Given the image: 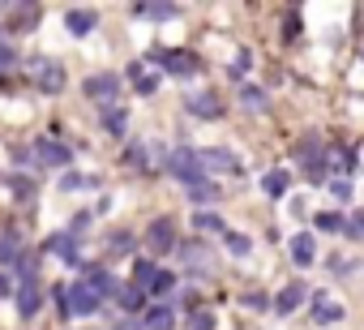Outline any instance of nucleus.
I'll list each match as a JSON object with an SVG mask.
<instances>
[{
	"mask_svg": "<svg viewBox=\"0 0 364 330\" xmlns=\"http://www.w3.org/2000/svg\"><path fill=\"white\" fill-rule=\"evenodd\" d=\"M56 300H60V313L65 317H90V313H99V292L90 287V283H65V287H56L52 292Z\"/></svg>",
	"mask_w": 364,
	"mask_h": 330,
	"instance_id": "obj_1",
	"label": "nucleus"
},
{
	"mask_svg": "<svg viewBox=\"0 0 364 330\" xmlns=\"http://www.w3.org/2000/svg\"><path fill=\"white\" fill-rule=\"evenodd\" d=\"M167 172H171L176 181H185L189 189H193V185H202V181H206L202 150H193V146H176V150L167 154Z\"/></svg>",
	"mask_w": 364,
	"mask_h": 330,
	"instance_id": "obj_2",
	"label": "nucleus"
},
{
	"mask_svg": "<svg viewBox=\"0 0 364 330\" xmlns=\"http://www.w3.org/2000/svg\"><path fill=\"white\" fill-rule=\"evenodd\" d=\"M150 60H159V69L171 73V78H193L202 69V60L185 48H159V52H150Z\"/></svg>",
	"mask_w": 364,
	"mask_h": 330,
	"instance_id": "obj_3",
	"label": "nucleus"
},
{
	"mask_svg": "<svg viewBox=\"0 0 364 330\" xmlns=\"http://www.w3.org/2000/svg\"><path fill=\"white\" fill-rule=\"evenodd\" d=\"M31 78H35V90H43V95H60L65 90V65L52 60V56H35L31 60Z\"/></svg>",
	"mask_w": 364,
	"mask_h": 330,
	"instance_id": "obj_4",
	"label": "nucleus"
},
{
	"mask_svg": "<svg viewBox=\"0 0 364 330\" xmlns=\"http://www.w3.org/2000/svg\"><path fill=\"white\" fill-rule=\"evenodd\" d=\"M296 159L304 163V176L309 181H326V150H321V137L317 133H309V137L296 142Z\"/></svg>",
	"mask_w": 364,
	"mask_h": 330,
	"instance_id": "obj_5",
	"label": "nucleus"
},
{
	"mask_svg": "<svg viewBox=\"0 0 364 330\" xmlns=\"http://www.w3.org/2000/svg\"><path fill=\"white\" fill-rule=\"evenodd\" d=\"M82 90H86V99L112 107V103H116V90H120V78H116V73H90V78L82 82Z\"/></svg>",
	"mask_w": 364,
	"mask_h": 330,
	"instance_id": "obj_6",
	"label": "nucleus"
},
{
	"mask_svg": "<svg viewBox=\"0 0 364 330\" xmlns=\"http://www.w3.org/2000/svg\"><path fill=\"white\" fill-rule=\"evenodd\" d=\"M35 159H43L48 168H65V163L73 159V150L56 137H35Z\"/></svg>",
	"mask_w": 364,
	"mask_h": 330,
	"instance_id": "obj_7",
	"label": "nucleus"
},
{
	"mask_svg": "<svg viewBox=\"0 0 364 330\" xmlns=\"http://www.w3.org/2000/svg\"><path fill=\"white\" fill-rule=\"evenodd\" d=\"M146 245L154 249V253H171V245H176V223L163 215V219H154L150 228H146Z\"/></svg>",
	"mask_w": 364,
	"mask_h": 330,
	"instance_id": "obj_8",
	"label": "nucleus"
},
{
	"mask_svg": "<svg viewBox=\"0 0 364 330\" xmlns=\"http://www.w3.org/2000/svg\"><path fill=\"white\" fill-rule=\"evenodd\" d=\"M22 257H26L22 232H18V228H5V232H0V266H18Z\"/></svg>",
	"mask_w": 364,
	"mask_h": 330,
	"instance_id": "obj_9",
	"label": "nucleus"
},
{
	"mask_svg": "<svg viewBox=\"0 0 364 330\" xmlns=\"http://www.w3.org/2000/svg\"><path fill=\"white\" fill-rule=\"evenodd\" d=\"M5 18H9L5 26L22 35V31H35V26H39V18H43V9H39V5H9V9H5Z\"/></svg>",
	"mask_w": 364,
	"mask_h": 330,
	"instance_id": "obj_10",
	"label": "nucleus"
},
{
	"mask_svg": "<svg viewBox=\"0 0 364 330\" xmlns=\"http://www.w3.org/2000/svg\"><path fill=\"white\" fill-rule=\"evenodd\" d=\"M39 309H43V292H39V279H22V287H18V313L31 321Z\"/></svg>",
	"mask_w": 364,
	"mask_h": 330,
	"instance_id": "obj_11",
	"label": "nucleus"
},
{
	"mask_svg": "<svg viewBox=\"0 0 364 330\" xmlns=\"http://www.w3.org/2000/svg\"><path fill=\"white\" fill-rule=\"evenodd\" d=\"M309 304H313V321H317V326L343 321V304H334L326 292H309Z\"/></svg>",
	"mask_w": 364,
	"mask_h": 330,
	"instance_id": "obj_12",
	"label": "nucleus"
},
{
	"mask_svg": "<svg viewBox=\"0 0 364 330\" xmlns=\"http://www.w3.org/2000/svg\"><path fill=\"white\" fill-rule=\"evenodd\" d=\"M202 168L206 172H240V159L223 146H210V150H202Z\"/></svg>",
	"mask_w": 364,
	"mask_h": 330,
	"instance_id": "obj_13",
	"label": "nucleus"
},
{
	"mask_svg": "<svg viewBox=\"0 0 364 330\" xmlns=\"http://www.w3.org/2000/svg\"><path fill=\"white\" fill-rule=\"evenodd\" d=\"M48 249H52V253H60V257H65V266H77V270L86 266V262L77 257V236H73V232H56V236H48Z\"/></svg>",
	"mask_w": 364,
	"mask_h": 330,
	"instance_id": "obj_14",
	"label": "nucleus"
},
{
	"mask_svg": "<svg viewBox=\"0 0 364 330\" xmlns=\"http://www.w3.org/2000/svg\"><path fill=\"white\" fill-rule=\"evenodd\" d=\"M189 112L202 116V120H219V116H223V99L210 95V90H206V95H189Z\"/></svg>",
	"mask_w": 364,
	"mask_h": 330,
	"instance_id": "obj_15",
	"label": "nucleus"
},
{
	"mask_svg": "<svg viewBox=\"0 0 364 330\" xmlns=\"http://www.w3.org/2000/svg\"><path fill=\"white\" fill-rule=\"evenodd\" d=\"M304 300H309V287H304V283H287V287L274 296V313H296Z\"/></svg>",
	"mask_w": 364,
	"mask_h": 330,
	"instance_id": "obj_16",
	"label": "nucleus"
},
{
	"mask_svg": "<svg viewBox=\"0 0 364 330\" xmlns=\"http://www.w3.org/2000/svg\"><path fill=\"white\" fill-rule=\"evenodd\" d=\"M176 326V309L171 304H150L141 313V330H171Z\"/></svg>",
	"mask_w": 364,
	"mask_h": 330,
	"instance_id": "obj_17",
	"label": "nucleus"
},
{
	"mask_svg": "<svg viewBox=\"0 0 364 330\" xmlns=\"http://www.w3.org/2000/svg\"><path fill=\"white\" fill-rule=\"evenodd\" d=\"M95 22H99V14H95V9H69V14H65V31H69V35H77V39H82V35H90V31H95Z\"/></svg>",
	"mask_w": 364,
	"mask_h": 330,
	"instance_id": "obj_18",
	"label": "nucleus"
},
{
	"mask_svg": "<svg viewBox=\"0 0 364 330\" xmlns=\"http://www.w3.org/2000/svg\"><path fill=\"white\" fill-rule=\"evenodd\" d=\"M103 133L107 137H124L129 133V107H120V103L103 107Z\"/></svg>",
	"mask_w": 364,
	"mask_h": 330,
	"instance_id": "obj_19",
	"label": "nucleus"
},
{
	"mask_svg": "<svg viewBox=\"0 0 364 330\" xmlns=\"http://www.w3.org/2000/svg\"><path fill=\"white\" fill-rule=\"evenodd\" d=\"M180 14V5H133V18H141V22H171Z\"/></svg>",
	"mask_w": 364,
	"mask_h": 330,
	"instance_id": "obj_20",
	"label": "nucleus"
},
{
	"mask_svg": "<svg viewBox=\"0 0 364 330\" xmlns=\"http://www.w3.org/2000/svg\"><path fill=\"white\" fill-rule=\"evenodd\" d=\"M129 78H133L137 95H154V90H159V73H150L141 60H133V65H129Z\"/></svg>",
	"mask_w": 364,
	"mask_h": 330,
	"instance_id": "obj_21",
	"label": "nucleus"
},
{
	"mask_svg": "<svg viewBox=\"0 0 364 330\" xmlns=\"http://www.w3.org/2000/svg\"><path fill=\"white\" fill-rule=\"evenodd\" d=\"M313 257H317V245H313V236H309V232L291 236V262H296V266H313Z\"/></svg>",
	"mask_w": 364,
	"mask_h": 330,
	"instance_id": "obj_22",
	"label": "nucleus"
},
{
	"mask_svg": "<svg viewBox=\"0 0 364 330\" xmlns=\"http://www.w3.org/2000/svg\"><path fill=\"white\" fill-rule=\"evenodd\" d=\"M86 283H90L99 296H120V283H116V275H112L107 266H103V270H90V279H86Z\"/></svg>",
	"mask_w": 364,
	"mask_h": 330,
	"instance_id": "obj_23",
	"label": "nucleus"
},
{
	"mask_svg": "<svg viewBox=\"0 0 364 330\" xmlns=\"http://www.w3.org/2000/svg\"><path fill=\"white\" fill-rule=\"evenodd\" d=\"M154 275H159V266H154L150 257H137V262H133V287H141V292H150V283H154Z\"/></svg>",
	"mask_w": 364,
	"mask_h": 330,
	"instance_id": "obj_24",
	"label": "nucleus"
},
{
	"mask_svg": "<svg viewBox=\"0 0 364 330\" xmlns=\"http://www.w3.org/2000/svg\"><path fill=\"white\" fill-rule=\"evenodd\" d=\"M287 185H291V176H287L283 168H274V172H266V176H262V189H266L270 198H283V193H287Z\"/></svg>",
	"mask_w": 364,
	"mask_h": 330,
	"instance_id": "obj_25",
	"label": "nucleus"
},
{
	"mask_svg": "<svg viewBox=\"0 0 364 330\" xmlns=\"http://www.w3.org/2000/svg\"><path fill=\"white\" fill-rule=\"evenodd\" d=\"M219 198H223V193H219V185H210V181H202V185H193V189H189V202H193L198 211H202V206H210V202H219Z\"/></svg>",
	"mask_w": 364,
	"mask_h": 330,
	"instance_id": "obj_26",
	"label": "nucleus"
},
{
	"mask_svg": "<svg viewBox=\"0 0 364 330\" xmlns=\"http://www.w3.org/2000/svg\"><path fill=\"white\" fill-rule=\"evenodd\" d=\"M193 228H198V232H215V236H228V223H223L215 211H198V215H193Z\"/></svg>",
	"mask_w": 364,
	"mask_h": 330,
	"instance_id": "obj_27",
	"label": "nucleus"
},
{
	"mask_svg": "<svg viewBox=\"0 0 364 330\" xmlns=\"http://www.w3.org/2000/svg\"><path fill=\"white\" fill-rule=\"evenodd\" d=\"M116 300H120V309H129V313H146V292H141V287H133V283H129V287H120V296H116Z\"/></svg>",
	"mask_w": 364,
	"mask_h": 330,
	"instance_id": "obj_28",
	"label": "nucleus"
},
{
	"mask_svg": "<svg viewBox=\"0 0 364 330\" xmlns=\"http://www.w3.org/2000/svg\"><path fill=\"white\" fill-rule=\"evenodd\" d=\"M180 257H185V262H189L193 270H202V266L210 262V253L202 249V240H185V245H180Z\"/></svg>",
	"mask_w": 364,
	"mask_h": 330,
	"instance_id": "obj_29",
	"label": "nucleus"
},
{
	"mask_svg": "<svg viewBox=\"0 0 364 330\" xmlns=\"http://www.w3.org/2000/svg\"><path fill=\"white\" fill-rule=\"evenodd\" d=\"M99 181L95 176H82V172H65L60 176V193H77V189H95Z\"/></svg>",
	"mask_w": 364,
	"mask_h": 330,
	"instance_id": "obj_30",
	"label": "nucleus"
},
{
	"mask_svg": "<svg viewBox=\"0 0 364 330\" xmlns=\"http://www.w3.org/2000/svg\"><path fill=\"white\" fill-rule=\"evenodd\" d=\"M313 223H317L321 232H343V228H347V219H343V215H334V211H321V215H313Z\"/></svg>",
	"mask_w": 364,
	"mask_h": 330,
	"instance_id": "obj_31",
	"label": "nucleus"
},
{
	"mask_svg": "<svg viewBox=\"0 0 364 330\" xmlns=\"http://www.w3.org/2000/svg\"><path fill=\"white\" fill-rule=\"evenodd\" d=\"M124 163H129V168H137V172H146V168H150V159H146V146H141V142H133V146L124 150Z\"/></svg>",
	"mask_w": 364,
	"mask_h": 330,
	"instance_id": "obj_32",
	"label": "nucleus"
},
{
	"mask_svg": "<svg viewBox=\"0 0 364 330\" xmlns=\"http://www.w3.org/2000/svg\"><path fill=\"white\" fill-rule=\"evenodd\" d=\"M171 287H176V275H171V270H159V275H154V283H150V292H146V296H167V292H171Z\"/></svg>",
	"mask_w": 364,
	"mask_h": 330,
	"instance_id": "obj_33",
	"label": "nucleus"
},
{
	"mask_svg": "<svg viewBox=\"0 0 364 330\" xmlns=\"http://www.w3.org/2000/svg\"><path fill=\"white\" fill-rule=\"evenodd\" d=\"M9 185H14V193H18V202H31V198H35V185H31V181H26L22 172H18V176H9Z\"/></svg>",
	"mask_w": 364,
	"mask_h": 330,
	"instance_id": "obj_34",
	"label": "nucleus"
},
{
	"mask_svg": "<svg viewBox=\"0 0 364 330\" xmlns=\"http://www.w3.org/2000/svg\"><path fill=\"white\" fill-rule=\"evenodd\" d=\"M189 330H215V313H210V309H193Z\"/></svg>",
	"mask_w": 364,
	"mask_h": 330,
	"instance_id": "obj_35",
	"label": "nucleus"
},
{
	"mask_svg": "<svg viewBox=\"0 0 364 330\" xmlns=\"http://www.w3.org/2000/svg\"><path fill=\"white\" fill-rule=\"evenodd\" d=\"M228 249H232L236 257H245V253L253 249V240H249V236H240V232H228Z\"/></svg>",
	"mask_w": 364,
	"mask_h": 330,
	"instance_id": "obj_36",
	"label": "nucleus"
},
{
	"mask_svg": "<svg viewBox=\"0 0 364 330\" xmlns=\"http://www.w3.org/2000/svg\"><path fill=\"white\" fill-rule=\"evenodd\" d=\"M14 65H18V52H14L9 43H0V73H9Z\"/></svg>",
	"mask_w": 364,
	"mask_h": 330,
	"instance_id": "obj_37",
	"label": "nucleus"
},
{
	"mask_svg": "<svg viewBox=\"0 0 364 330\" xmlns=\"http://www.w3.org/2000/svg\"><path fill=\"white\" fill-rule=\"evenodd\" d=\"M249 69H253V56H249V52H240V60H232V69H228V73H232V78H245Z\"/></svg>",
	"mask_w": 364,
	"mask_h": 330,
	"instance_id": "obj_38",
	"label": "nucleus"
},
{
	"mask_svg": "<svg viewBox=\"0 0 364 330\" xmlns=\"http://www.w3.org/2000/svg\"><path fill=\"white\" fill-rule=\"evenodd\" d=\"M240 95H245V103H249V107H262V103H266L262 86H240Z\"/></svg>",
	"mask_w": 364,
	"mask_h": 330,
	"instance_id": "obj_39",
	"label": "nucleus"
},
{
	"mask_svg": "<svg viewBox=\"0 0 364 330\" xmlns=\"http://www.w3.org/2000/svg\"><path fill=\"white\" fill-rule=\"evenodd\" d=\"M330 193H334L338 202H347V198H351V185H347V176H343V181H330Z\"/></svg>",
	"mask_w": 364,
	"mask_h": 330,
	"instance_id": "obj_40",
	"label": "nucleus"
},
{
	"mask_svg": "<svg viewBox=\"0 0 364 330\" xmlns=\"http://www.w3.org/2000/svg\"><path fill=\"white\" fill-rule=\"evenodd\" d=\"M129 245H133V240H129V236H124V232H116V236H112V240H107V249H112V253H124V249H129Z\"/></svg>",
	"mask_w": 364,
	"mask_h": 330,
	"instance_id": "obj_41",
	"label": "nucleus"
},
{
	"mask_svg": "<svg viewBox=\"0 0 364 330\" xmlns=\"http://www.w3.org/2000/svg\"><path fill=\"white\" fill-rule=\"evenodd\" d=\"M347 232H351V236H364V211H355V215L347 219Z\"/></svg>",
	"mask_w": 364,
	"mask_h": 330,
	"instance_id": "obj_42",
	"label": "nucleus"
},
{
	"mask_svg": "<svg viewBox=\"0 0 364 330\" xmlns=\"http://www.w3.org/2000/svg\"><path fill=\"white\" fill-rule=\"evenodd\" d=\"M283 35H287V39H296V35H300V18H296V14H287V22H283Z\"/></svg>",
	"mask_w": 364,
	"mask_h": 330,
	"instance_id": "obj_43",
	"label": "nucleus"
},
{
	"mask_svg": "<svg viewBox=\"0 0 364 330\" xmlns=\"http://www.w3.org/2000/svg\"><path fill=\"white\" fill-rule=\"evenodd\" d=\"M5 296H14V283H9V275H5V270H0V300H5Z\"/></svg>",
	"mask_w": 364,
	"mask_h": 330,
	"instance_id": "obj_44",
	"label": "nucleus"
}]
</instances>
